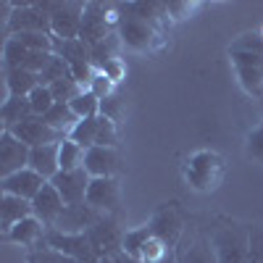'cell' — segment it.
Returning a JSON list of instances; mask_svg holds the SVG:
<instances>
[{
  "mask_svg": "<svg viewBox=\"0 0 263 263\" xmlns=\"http://www.w3.org/2000/svg\"><path fill=\"white\" fill-rule=\"evenodd\" d=\"M248 242H250V227L224 221L211 232V245L216 250L218 263H248Z\"/></svg>",
  "mask_w": 263,
  "mask_h": 263,
  "instance_id": "4",
  "label": "cell"
},
{
  "mask_svg": "<svg viewBox=\"0 0 263 263\" xmlns=\"http://www.w3.org/2000/svg\"><path fill=\"white\" fill-rule=\"evenodd\" d=\"M98 124H100V116H92V119H79L74 124V129L69 132V140H74L77 145H82L84 150L95 145V137H98Z\"/></svg>",
  "mask_w": 263,
  "mask_h": 263,
  "instance_id": "26",
  "label": "cell"
},
{
  "mask_svg": "<svg viewBox=\"0 0 263 263\" xmlns=\"http://www.w3.org/2000/svg\"><path fill=\"white\" fill-rule=\"evenodd\" d=\"M50 13V32L55 40H79L84 3H40Z\"/></svg>",
  "mask_w": 263,
  "mask_h": 263,
  "instance_id": "6",
  "label": "cell"
},
{
  "mask_svg": "<svg viewBox=\"0 0 263 263\" xmlns=\"http://www.w3.org/2000/svg\"><path fill=\"white\" fill-rule=\"evenodd\" d=\"M58 161H61V171H77V168H82L84 166V147L66 137L61 142Z\"/></svg>",
  "mask_w": 263,
  "mask_h": 263,
  "instance_id": "27",
  "label": "cell"
},
{
  "mask_svg": "<svg viewBox=\"0 0 263 263\" xmlns=\"http://www.w3.org/2000/svg\"><path fill=\"white\" fill-rule=\"evenodd\" d=\"M163 263H179V260H177V250H174V253H171V255H168Z\"/></svg>",
  "mask_w": 263,
  "mask_h": 263,
  "instance_id": "40",
  "label": "cell"
},
{
  "mask_svg": "<svg viewBox=\"0 0 263 263\" xmlns=\"http://www.w3.org/2000/svg\"><path fill=\"white\" fill-rule=\"evenodd\" d=\"M92 179H111L119 174V153L116 147H100L92 145L84 150V166H82Z\"/></svg>",
  "mask_w": 263,
  "mask_h": 263,
  "instance_id": "13",
  "label": "cell"
},
{
  "mask_svg": "<svg viewBox=\"0 0 263 263\" xmlns=\"http://www.w3.org/2000/svg\"><path fill=\"white\" fill-rule=\"evenodd\" d=\"M3 74H6V90L13 98H29L40 87V77L34 71H27V69H3Z\"/></svg>",
  "mask_w": 263,
  "mask_h": 263,
  "instance_id": "21",
  "label": "cell"
},
{
  "mask_svg": "<svg viewBox=\"0 0 263 263\" xmlns=\"http://www.w3.org/2000/svg\"><path fill=\"white\" fill-rule=\"evenodd\" d=\"M103 213H98L95 208H90L87 203L82 205H66V211L61 213V218L55 221V232H63V234H82L90 229Z\"/></svg>",
  "mask_w": 263,
  "mask_h": 263,
  "instance_id": "17",
  "label": "cell"
},
{
  "mask_svg": "<svg viewBox=\"0 0 263 263\" xmlns=\"http://www.w3.org/2000/svg\"><path fill=\"white\" fill-rule=\"evenodd\" d=\"M116 6H103V3H84V16H82V29L79 40L87 48L98 45L105 37H111V27L119 24V13L114 11Z\"/></svg>",
  "mask_w": 263,
  "mask_h": 263,
  "instance_id": "5",
  "label": "cell"
},
{
  "mask_svg": "<svg viewBox=\"0 0 263 263\" xmlns=\"http://www.w3.org/2000/svg\"><path fill=\"white\" fill-rule=\"evenodd\" d=\"M100 116L111 119V121H119L121 119V98L119 95H111V98L100 100Z\"/></svg>",
  "mask_w": 263,
  "mask_h": 263,
  "instance_id": "37",
  "label": "cell"
},
{
  "mask_svg": "<svg viewBox=\"0 0 263 263\" xmlns=\"http://www.w3.org/2000/svg\"><path fill=\"white\" fill-rule=\"evenodd\" d=\"M119 24H116V32L121 37V45L129 48V50H137V53H150L161 45V34L163 29L153 21L142 18V16H135L119 6Z\"/></svg>",
  "mask_w": 263,
  "mask_h": 263,
  "instance_id": "3",
  "label": "cell"
},
{
  "mask_svg": "<svg viewBox=\"0 0 263 263\" xmlns=\"http://www.w3.org/2000/svg\"><path fill=\"white\" fill-rule=\"evenodd\" d=\"M177 260L179 263H218L211 237H195L184 250H177Z\"/></svg>",
  "mask_w": 263,
  "mask_h": 263,
  "instance_id": "23",
  "label": "cell"
},
{
  "mask_svg": "<svg viewBox=\"0 0 263 263\" xmlns=\"http://www.w3.org/2000/svg\"><path fill=\"white\" fill-rule=\"evenodd\" d=\"M98 100H105V98H111V95H116L114 90H116V84L108 79L105 74H100V71H95V77L90 79V87H87Z\"/></svg>",
  "mask_w": 263,
  "mask_h": 263,
  "instance_id": "35",
  "label": "cell"
},
{
  "mask_svg": "<svg viewBox=\"0 0 263 263\" xmlns=\"http://www.w3.org/2000/svg\"><path fill=\"white\" fill-rule=\"evenodd\" d=\"M92 177L84 168L77 171H58L55 177L50 179V184L58 190V195L63 197L66 205H82L87 203V190H90Z\"/></svg>",
  "mask_w": 263,
  "mask_h": 263,
  "instance_id": "11",
  "label": "cell"
},
{
  "mask_svg": "<svg viewBox=\"0 0 263 263\" xmlns=\"http://www.w3.org/2000/svg\"><path fill=\"white\" fill-rule=\"evenodd\" d=\"M174 250L163 242V239H158L156 234H153L147 242L142 245V253H140V260L142 263H163L168 255H171Z\"/></svg>",
  "mask_w": 263,
  "mask_h": 263,
  "instance_id": "30",
  "label": "cell"
},
{
  "mask_svg": "<svg viewBox=\"0 0 263 263\" xmlns=\"http://www.w3.org/2000/svg\"><path fill=\"white\" fill-rule=\"evenodd\" d=\"M95 145H100V147H116V145H119V126H116V121L100 116Z\"/></svg>",
  "mask_w": 263,
  "mask_h": 263,
  "instance_id": "33",
  "label": "cell"
},
{
  "mask_svg": "<svg viewBox=\"0 0 263 263\" xmlns=\"http://www.w3.org/2000/svg\"><path fill=\"white\" fill-rule=\"evenodd\" d=\"M45 245L58 250L61 255L71 258V260H82V263H98V253L90 242L87 232L82 234H63V232H55V229H48L45 232Z\"/></svg>",
  "mask_w": 263,
  "mask_h": 263,
  "instance_id": "7",
  "label": "cell"
},
{
  "mask_svg": "<svg viewBox=\"0 0 263 263\" xmlns=\"http://www.w3.org/2000/svg\"><path fill=\"white\" fill-rule=\"evenodd\" d=\"M32 114V105H29V98H13L8 95L0 105V121H3V132H11L13 126H18L21 121H27Z\"/></svg>",
  "mask_w": 263,
  "mask_h": 263,
  "instance_id": "22",
  "label": "cell"
},
{
  "mask_svg": "<svg viewBox=\"0 0 263 263\" xmlns=\"http://www.w3.org/2000/svg\"><path fill=\"white\" fill-rule=\"evenodd\" d=\"M34 216L32 213V200H24V197H13V195H3L0 197V229L3 234H8L18 221Z\"/></svg>",
  "mask_w": 263,
  "mask_h": 263,
  "instance_id": "19",
  "label": "cell"
},
{
  "mask_svg": "<svg viewBox=\"0 0 263 263\" xmlns=\"http://www.w3.org/2000/svg\"><path fill=\"white\" fill-rule=\"evenodd\" d=\"M29 156H32L29 145L21 142L13 132H3L0 135V179L29 168Z\"/></svg>",
  "mask_w": 263,
  "mask_h": 263,
  "instance_id": "10",
  "label": "cell"
},
{
  "mask_svg": "<svg viewBox=\"0 0 263 263\" xmlns=\"http://www.w3.org/2000/svg\"><path fill=\"white\" fill-rule=\"evenodd\" d=\"M229 61L239 87L263 100V34H242L229 45Z\"/></svg>",
  "mask_w": 263,
  "mask_h": 263,
  "instance_id": "1",
  "label": "cell"
},
{
  "mask_svg": "<svg viewBox=\"0 0 263 263\" xmlns=\"http://www.w3.org/2000/svg\"><path fill=\"white\" fill-rule=\"evenodd\" d=\"M29 105H32V114L34 116H45L50 108L55 105V98H53V92H50V87H37V90L29 95Z\"/></svg>",
  "mask_w": 263,
  "mask_h": 263,
  "instance_id": "31",
  "label": "cell"
},
{
  "mask_svg": "<svg viewBox=\"0 0 263 263\" xmlns=\"http://www.w3.org/2000/svg\"><path fill=\"white\" fill-rule=\"evenodd\" d=\"M245 156L255 163H263V121L248 132L245 137Z\"/></svg>",
  "mask_w": 263,
  "mask_h": 263,
  "instance_id": "32",
  "label": "cell"
},
{
  "mask_svg": "<svg viewBox=\"0 0 263 263\" xmlns=\"http://www.w3.org/2000/svg\"><path fill=\"white\" fill-rule=\"evenodd\" d=\"M147 227L153 229V234H156L158 239H163L171 250H177L179 239H182V232H184V218H182L177 203H163L156 213L150 216Z\"/></svg>",
  "mask_w": 263,
  "mask_h": 263,
  "instance_id": "8",
  "label": "cell"
},
{
  "mask_svg": "<svg viewBox=\"0 0 263 263\" xmlns=\"http://www.w3.org/2000/svg\"><path fill=\"white\" fill-rule=\"evenodd\" d=\"M63 211H66V203H63V197L58 195V190H55L50 182L42 187V190L37 192V197L32 200V213H34L48 229L55 227V221L61 218Z\"/></svg>",
  "mask_w": 263,
  "mask_h": 263,
  "instance_id": "16",
  "label": "cell"
},
{
  "mask_svg": "<svg viewBox=\"0 0 263 263\" xmlns=\"http://www.w3.org/2000/svg\"><path fill=\"white\" fill-rule=\"evenodd\" d=\"M71 74V69H69V63H66L61 55H55L53 53V58L48 61V66H45V69H42L37 77H40V84L42 87H53L55 82H61V79H66V77H69Z\"/></svg>",
  "mask_w": 263,
  "mask_h": 263,
  "instance_id": "28",
  "label": "cell"
},
{
  "mask_svg": "<svg viewBox=\"0 0 263 263\" xmlns=\"http://www.w3.org/2000/svg\"><path fill=\"white\" fill-rule=\"evenodd\" d=\"M184 182L197 192H213L224 182L227 163L216 150H195L184 161Z\"/></svg>",
  "mask_w": 263,
  "mask_h": 263,
  "instance_id": "2",
  "label": "cell"
},
{
  "mask_svg": "<svg viewBox=\"0 0 263 263\" xmlns=\"http://www.w3.org/2000/svg\"><path fill=\"white\" fill-rule=\"evenodd\" d=\"M48 182L40 177L37 171L32 168H24V171H16L11 177H3L0 179V190L3 195H13V197H24V200H34L37 192L45 187Z\"/></svg>",
  "mask_w": 263,
  "mask_h": 263,
  "instance_id": "15",
  "label": "cell"
},
{
  "mask_svg": "<svg viewBox=\"0 0 263 263\" xmlns=\"http://www.w3.org/2000/svg\"><path fill=\"white\" fill-rule=\"evenodd\" d=\"M58 153H61V142L53 145H42V147H32V156H29V168L37 171L45 182H50L55 174L61 171V161H58Z\"/></svg>",
  "mask_w": 263,
  "mask_h": 263,
  "instance_id": "20",
  "label": "cell"
},
{
  "mask_svg": "<svg viewBox=\"0 0 263 263\" xmlns=\"http://www.w3.org/2000/svg\"><path fill=\"white\" fill-rule=\"evenodd\" d=\"M192 8V3H166V13L171 16V21H182L184 16H190Z\"/></svg>",
  "mask_w": 263,
  "mask_h": 263,
  "instance_id": "38",
  "label": "cell"
},
{
  "mask_svg": "<svg viewBox=\"0 0 263 263\" xmlns=\"http://www.w3.org/2000/svg\"><path fill=\"white\" fill-rule=\"evenodd\" d=\"M119 263H142V260H137V258H129V255H119Z\"/></svg>",
  "mask_w": 263,
  "mask_h": 263,
  "instance_id": "39",
  "label": "cell"
},
{
  "mask_svg": "<svg viewBox=\"0 0 263 263\" xmlns=\"http://www.w3.org/2000/svg\"><path fill=\"white\" fill-rule=\"evenodd\" d=\"M119 197H121V190H119V179L111 177V179H92L90 182V190H87V205L95 208L98 213L108 216L119 208Z\"/></svg>",
  "mask_w": 263,
  "mask_h": 263,
  "instance_id": "14",
  "label": "cell"
},
{
  "mask_svg": "<svg viewBox=\"0 0 263 263\" xmlns=\"http://www.w3.org/2000/svg\"><path fill=\"white\" fill-rule=\"evenodd\" d=\"M87 237L98 253V258H111L121 253V242H124V232L116 227V221L111 216H100L98 221L87 229Z\"/></svg>",
  "mask_w": 263,
  "mask_h": 263,
  "instance_id": "9",
  "label": "cell"
},
{
  "mask_svg": "<svg viewBox=\"0 0 263 263\" xmlns=\"http://www.w3.org/2000/svg\"><path fill=\"white\" fill-rule=\"evenodd\" d=\"M150 237H153V229H150L147 224H145V227H137V229H126V232H124V242H121V253L140 260L142 245L147 242Z\"/></svg>",
  "mask_w": 263,
  "mask_h": 263,
  "instance_id": "25",
  "label": "cell"
},
{
  "mask_svg": "<svg viewBox=\"0 0 263 263\" xmlns=\"http://www.w3.org/2000/svg\"><path fill=\"white\" fill-rule=\"evenodd\" d=\"M248 263H263V224H253L250 227Z\"/></svg>",
  "mask_w": 263,
  "mask_h": 263,
  "instance_id": "34",
  "label": "cell"
},
{
  "mask_svg": "<svg viewBox=\"0 0 263 263\" xmlns=\"http://www.w3.org/2000/svg\"><path fill=\"white\" fill-rule=\"evenodd\" d=\"M98 71H100V74H105L114 84H119V82L126 77V63H124V58H111V61H105Z\"/></svg>",
  "mask_w": 263,
  "mask_h": 263,
  "instance_id": "36",
  "label": "cell"
},
{
  "mask_svg": "<svg viewBox=\"0 0 263 263\" xmlns=\"http://www.w3.org/2000/svg\"><path fill=\"white\" fill-rule=\"evenodd\" d=\"M42 119H45L55 132H61V135H66V137H69V132L74 129V124L79 121L77 116H74V111H71V105L69 103H55L53 108H50V111L45 114V116H42Z\"/></svg>",
  "mask_w": 263,
  "mask_h": 263,
  "instance_id": "24",
  "label": "cell"
},
{
  "mask_svg": "<svg viewBox=\"0 0 263 263\" xmlns=\"http://www.w3.org/2000/svg\"><path fill=\"white\" fill-rule=\"evenodd\" d=\"M11 132L29 147H42V145H53V142H63L66 140V135L55 132L42 116H29L27 121H21Z\"/></svg>",
  "mask_w": 263,
  "mask_h": 263,
  "instance_id": "12",
  "label": "cell"
},
{
  "mask_svg": "<svg viewBox=\"0 0 263 263\" xmlns=\"http://www.w3.org/2000/svg\"><path fill=\"white\" fill-rule=\"evenodd\" d=\"M45 232H48V227L42 224L37 216H29V218H24V221H18L13 227L6 234V239H8V242L21 245V248L34 250V248H40V242H45Z\"/></svg>",
  "mask_w": 263,
  "mask_h": 263,
  "instance_id": "18",
  "label": "cell"
},
{
  "mask_svg": "<svg viewBox=\"0 0 263 263\" xmlns=\"http://www.w3.org/2000/svg\"><path fill=\"white\" fill-rule=\"evenodd\" d=\"M71 111L77 119H92V116H100V100L90 92V90H82L71 103Z\"/></svg>",
  "mask_w": 263,
  "mask_h": 263,
  "instance_id": "29",
  "label": "cell"
}]
</instances>
